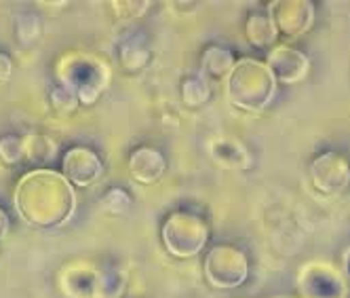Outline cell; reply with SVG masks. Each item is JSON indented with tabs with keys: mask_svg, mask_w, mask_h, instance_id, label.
I'll list each match as a JSON object with an SVG mask.
<instances>
[{
	"mask_svg": "<svg viewBox=\"0 0 350 298\" xmlns=\"http://www.w3.org/2000/svg\"><path fill=\"white\" fill-rule=\"evenodd\" d=\"M64 173L74 184L89 186L102 173V163H99L97 155L87 151V148H72L64 159Z\"/></svg>",
	"mask_w": 350,
	"mask_h": 298,
	"instance_id": "cell-1",
	"label": "cell"
},
{
	"mask_svg": "<svg viewBox=\"0 0 350 298\" xmlns=\"http://www.w3.org/2000/svg\"><path fill=\"white\" fill-rule=\"evenodd\" d=\"M165 157L154 151V148H137V151H133L131 159H129V171L131 176L142 182V184H152L157 182L163 173H165Z\"/></svg>",
	"mask_w": 350,
	"mask_h": 298,
	"instance_id": "cell-2",
	"label": "cell"
},
{
	"mask_svg": "<svg viewBox=\"0 0 350 298\" xmlns=\"http://www.w3.org/2000/svg\"><path fill=\"white\" fill-rule=\"evenodd\" d=\"M23 144H26V157L34 163H49L57 155V144L46 136L32 134L28 138H23Z\"/></svg>",
	"mask_w": 350,
	"mask_h": 298,
	"instance_id": "cell-3",
	"label": "cell"
},
{
	"mask_svg": "<svg viewBox=\"0 0 350 298\" xmlns=\"http://www.w3.org/2000/svg\"><path fill=\"white\" fill-rule=\"evenodd\" d=\"M23 157H26V144H23V138H17V136L0 138V161L7 165H15Z\"/></svg>",
	"mask_w": 350,
	"mask_h": 298,
	"instance_id": "cell-4",
	"label": "cell"
},
{
	"mask_svg": "<svg viewBox=\"0 0 350 298\" xmlns=\"http://www.w3.org/2000/svg\"><path fill=\"white\" fill-rule=\"evenodd\" d=\"M51 104L57 112L62 114H72V112H77L79 108V95L77 91H74L72 87L64 85V87H57L51 91Z\"/></svg>",
	"mask_w": 350,
	"mask_h": 298,
	"instance_id": "cell-5",
	"label": "cell"
},
{
	"mask_svg": "<svg viewBox=\"0 0 350 298\" xmlns=\"http://www.w3.org/2000/svg\"><path fill=\"white\" fill-rule=\"evenodd\" d=\"M209 85L203 83V81H198V79H188L184 81V87H182V97H184V102L192 108L196 106H201L203 102H207L209 99Z\"/></svg>",
	"mask_w": 350,
	"mask_h": 298,
	"instance_id": "cell-6",
	"label": "cell"
},
{
	"mask_svg": "<svg viewBox=\"0 0 350 298\" xmlns=\"http://www.w3.org/2000/svg\"><path fill=\"white\" fill-rule=\"evenodd\" d=\"M102 206L110 214H124V212H129V208H131V197L124 190H120V188H112L102 199Z\"/></svg>",
	"mask_w": 350,
	"mask_h": 298,
	"instance_id": "cell-7",
	"label": "cell"
},
{
	"mask_svg": "<svg viewBox=\"0 0 350 298\" xmlns=\"http://www.w3.org/2000/svg\"><path fill=\"white\" fill-rule=\"evenodd\" d=\"M270 19L262 17V15H252L249 17V26H247V34H249V40H252L254 45H266L270 42L272 38H268L264 34V26H268Z\"/></svg>",
	"mask_w": 350,
	"mask_h": 298,
	"instance_id": "cell-8",
	"label": "cell"
},
{
	"mask_svg": "<svg viewBox=\"0 0 350 298\" xmlns=\"http://www.w3.org/2000/svg\"><path fill=\"white\" fill-rule=\"evenodd\" d=\"M11 72H13V64L11 60L5 55V53H0V85L7 83L11 79Z\"/></svg>",
	"mask_w": 350,
	"mask_h": 298,
	"instance_id": "cell-9",
	"label": "cell"
},
{
	"mask_svg": "<svg viewBox=\"0 0 350 298\" xmlns=\"http://www.w3.org/2000/svg\"><path fill=\"white\" fill-rule=\"evenodd\" d=\"M9 225H11V222H9V216H7V212L0 210V239H3V237L9 233Z\"/></svg>",
	"mask_w": 350,
	"mask_h": 298,
	"instance_id": "cell-10",
	"label": "cell"
}]
</instances>
